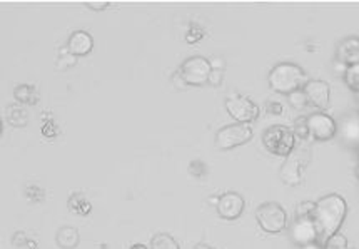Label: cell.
<instances>
[{"label":"cell","mask_w":359,"mask_h":249,"mask_svg":"<svg viewBox=\"0 0 359 249\" xmlns=\"http://www.w3.org/2000/svg\"><path fill=\"white\" fill-rule=\"evenodd\" d=\"M346 216H348V203L341 194L332 192L316 201L313 221L318 229V243L321 246L339 233Z\"/></svg>","instance_id":"obj_1"},{"label":"cell","mask_w":359,"mask_h":249,"mask_svg":"<svg viewBox=\"0 0 359 249\" xmlns=\"http://www.w3.org/2000/svg\"><path fill=\"white\" fill-rule=\"evenodd\" d=\"M268 81L274 93L289 95L296 93V90L303 89L306 82H308V77H306V72L301 65L292 62H281L276 64L271 69Z\"/></svg>","instance_id":"obj_2"},{"label":"cell","mask_w":359,"mask_h":249,"mask_svg":"<svg viewBox=\"0 0 359 249\" xmlns=\"http://www.w3.org/2000/svg\"><path fill=\"white\" fill-rule=\"evenodd\" d=\"M262 146L266 147V151L274 156H291L296 147L294 130L283 124L271 126V128L266 129L264 134H262Z\"/></svg>","instance_id":"obj_3"},{"label":"cell","mask_w":359,"mask_h":249,"mask_svg":"<svg viewBox=\"0 0 359 249\" xmlns=\"http://www.w3.org/2000/svg\"><path fill=\"white\" fill-rule=\"evenodd\" d=\"M256 220L257 224L264 233L269 234H279L287 228V213L281 204L276 201H269V203H262L259 208L256 209Z\"/></svg>","instance_id":"obj_4"},{"label":"cell","mask_w":359,"mask_h":249,"mask_svg":"<svg viewBox=\"0 0 359 249\" xmlns=\"http://www.w3.org/2000/svg\"><path fill=\"white\" fill-rule=\"evenodd\" d=\"M254 137V130L251 124H239V122H234V124L224 126L216 133V139H214V144H216L217 149L221 151H229L234 149V147L244 146Z\"/></svg>","instance_id":"obj_5"},{"label":"cell","mask_w":359,"mask_h":249,"mask_svg":"<svg viewBox=\"0 0 359 249\" xmlns=\"http://www.w3.org/2000/svg\"><path fill=\"white\" fill-rule=\"evenodd\" d=\"M224 106L227 114L233 117L236 122H239V124H251V122L259 117L261 112L259 106L252 99L238 93L227 95Z\"/></svg>","instance_id":"obj_6"},{"label":"cell","mask_w":359,"mask_h":249,"mask_svg":"<svg viewBox=\"0 0 359 249\" xmlns=\"http://www.w3.org/2000/svg\"><path fill=\"white\" fill-rule=\"evenodd\" d=\"M177 72L181 74V77L187 86L201 87L208 84L212 67L209 59L203 58V55H192V58H187L184 60Z\"/></svg>","instance_id":"obj_7"},{"label":"cell","mask_w":359,"mask_h":249,"mask_svg":"<svg viewBox=\"0 0 359 249\" xmlns=\"http://www.w3.org/2000/svg\"><path fill=\"white\" fill-rule=\"evenodd\" d=\"M306 124L311 137L316 141H331L336 134H338V124L326 112H314L306 117Z\"/></svg>","instance_id":"obj_8"},{"label":"cell","mask_w":359,"mask_h":249,"mask_svg":"<svg viewBox=\"0 0 359 249\" xmlns=\"http://www.w3.org/2000/svg\"><path fill=\"white\" fill-rule=\"evenodd\" d=\"M244 208H246V201L239 192L234 191H227L219 196V203L216 206L217 214L226 221H234L243 216Z\"/></svg>","instance_id":"obj_9"},{"label":"cell","mask_w":359,"mask_h":249,"mask_svg":"<svg viewBox=\"0 0 359 249\" xmlns=\"http://www.w3.org/2000/svg\"><path fill=\"white\" fill-rule=\"evenodd\" d=\"M306 164H308V159H303L299 152H292L291 156H287L281 166V171H279L284 184L299 186L303 182Z\"/></svg>","instance_id":"obj_10"},{"label":"cell","mask_w":359,"mask_h":249,"mask_svg":"<svg viewBox=\"0 0 359 249\" xmlns=\"http://www.w3.org/2000/svg\"><path fill=\"white\" fill-rule=\"evenodd\" d=\"M291 239L299 248L318 243V229L313 217H296L291 226Z\"/></svg>","instance_id":"obj_11"},{"label":"cell","mask_w":359,"mask_h":249,"mask_svg":"<svg viewBox=\"0 0 359 249\" xmlns=\"http://www.w3.org/2000/svg\"><path fill=\"white\" fill-rule=\"evenodd\" d=\"M306 97H308L309 104H313L314 107L327 109L331 100V86L327 84L326 81H321V79H311V81L306 82L303 87Z\"/></svg>","instance_id":"obj_12"},{"label":"cell","mask_w":359,"mask_h":249,"mask_svg":"<svg viewBox=\"0 0 359 249\" xmlns=\"http://www.w3.org/2000/svg\"><path fill=\"white\" fill-rule=\"evenodd\" d=\"M67 49L71 51V54L76 55V58L90 54L92 49H94V37H92L89 32H86V30H76V32H72L71 37H69Z\"/></svg>","instance_id":"obj_13"},{"label":"cell","mask_w":359,"mask_h":249,"mask_svg":"<svg viewBox=\"0 0 359 249\" xmlns=\"http://www.w3.org/2000/svg\"><path fill=\"white\" fill-rule=\"evenodd\" d=\"M338 60L348 67L359 64V37H348L339 42Z\"/></svg>","instance_id":"obj_14"},{"label":"cell","mask_w":359,"mask_h":249,"mask_svg":"<svg viewBox=\"0 0 359 249\" xmlns=\"http://www.w3.org/2000/svg\"><path fill=\"white\" fill-rule=\"evenodd\" d=\"M55 241L60 249H76L79 246V241H81V236H79V231L72 228V226H60L57 229Z\"/></svg>","instance_id":"obj_15"},{"label":"cell","mask_w":359,"mask_h":249,"mask_svg":"<svg viewBox=\"0 0 359 249\" xmlns=\"http://www.w3.org/2000/svg\"><path fill=\"white\" fill-rule=\"evenodd\" d=\"M341 135L348 144L358 146L359 144V116L346 117L341 124Z\"/></svg>","instance_id":"obj_16"},{"label":"cell","mask_w":359,"mask_h":249,"mask_svg":"<svg viewBox=\"0 0 359 249\" xmlns=\"http://www.w3.org/2000/svg\"><path fill=\"white\" fill-rule=\"evenodd\" d=\"M6 117L14 128H24V126H27L29 122L25 109L22 106H17V104H8L6 109Z\"/></svg>","instance_id":"obj_17"},{"label":"cell","mask_w":359,"mask_h":249,"mask_svg":"<svg viewBox=\"0 0 359 249\" xmlns=\"http://www.w3.org/2000/svg\"><path fill=\"white\" fill-rule=\"evenodd\" d=\"M14 95H15L17 102L29 104V106H36L37 100H39V94H37L36 87L29 86V84L17 86L15 90H14Z\"/></svg>","instance_id":"obj_18"},{"label":"cell","mask_w":359,"mask_h":249,"mask_svg":"<svg viewBox=\"0 0 359 249\" xmlns=\"http://www.w3.org/2000/svg\"><path fill=\"white\" fill-rule=\"evenodd\" d=\"M67 206L76 214H81V216H89L92 211V204L86 199L84 194H81V192H76V194H72L71 198H69Z\"/></svg>","instance_id":"obj_19"},{"label":"cell","mask_w":359,"mask_h":249,"mask_svg":"<svg viewBox=\"0 0 359 249\" xmlns=\"http://www.w3.org/2000/svg\"><path fill=\"white\" fill-rule=\"evenodd\" d=\"M151 249H181L177 239L168 233H157L151 239Z\"/></svg>","instance_id":"obj_20"},{"label":"cell","mask_w":359,"mask_h":249,"mask_svg":"<svg viewBox=\"0 0 359 249\" xmlns=\"http://www.w3.org/2000/svg\"><path fill=\"white\" fill-rule=\"evenodd\" d=\"M76 64H77L76 55L71 54V51H69L67 47H64V49L60 51L59 59H57L55 69H57V71H65V69L74 67V65H76Z\"/></svg>","instance_id":"obj_21"},{"label":"cell","mask_w":359,"mask_h":249,"mask_svg":"<svg viewBox=\"0 0 359 249\" xmlns=\"http://www.w3.org/2000/svg\"><path fill=\"white\" fill-rule=\"evenodd\" d=\"M286 97H287L289 106H292L294 109H304L309 104V100H308V97H306L303 89L296 90V93L289 94V95H286Z\"/></svg>","instance_id":"obj_22"},{"label":"cell","mask_w":359,"mask_h":249,"mask_svg":"<svg viewBox=\"0 0 359 249\" xmlns=\"http://www.w3.org/2000/svg\"><path fill=\"white\" fill-rule=\"evenodd\" d=\"M187 169H189L191 176H194L198 179H203V177L208 176V164H205L204 161H201V159L191 161L189 168H187Z\"/></svg>","instance_id":"obj_23"},{"label":"cell","mask_w":359,"mask_h":249,"mask_svg":"<svg viewBox=\"0 0 359 249\" xmlns=\"http://www.w3.org/2000/svg\"><path fill=\"white\" fill-rule=\"evenodd\" d=\"M344 79L351 89L359 90V64L348 67V71L344 74Z\"/></svg>","instance_id":"obj_24"},{"label":"cell","mask_w":359,"mask_h":249,"mask_svg":"<svg viewBox=\"0 0 359 249\" xmlns=\"http://www.w3.org/2000/svg\"><path fill=\"white\" fill-rule=\"evenodd\" d=\"M25 196H27L29 201L41 203V201L46 198V191H43L42 187L37 184H27V187H25Z\"/></svg>","instance_id":"obj_25"},{"label":"cell","mask_w":359,"mask_h":249,"mask_svg":"<svg viewBox=\"0 0 359 249\" xmlns=\"http://www.w3.org/2000/svg\"><path fill=\"white\" fill-rule=\"evenodd\" d=\"M314 208H316V203H313V201H303V203L297 204L296 217H313Z\"/></svg>","instance_id":"obj_26"},{"label":"cell","mask_w":359,"mask_h":249,"mask_svg":"<svg viewBox=\"0 0 359 249\" xmlns=\"http://www.w3.org/2000/svg\"><path fill=\"white\" fill-rule=\"evenodd\" d=\"M204 36H205L204 29L199 27L198 24H192L189 30H187V34H186V42L187 43H196V42H199Z\"/></svg>","instance_id":"obj_27"},{"label":"cell","mask_w":359,"mask_h":249,"mask_svg":"<svg viewBox=\"0 0 359 249\" xmlns=\"http://www.w3.org/2000/svg\"><path fill=\"white\" fill-rule=\"evenodd\" d=\"M324 249H349L348 239H346L343 234L338 233L336 236H332L330 241L324 244Z\"/></svg>","instance_id":"obj_28"},{"label":"cell","mask_w":359,"mask_h":249,"mask_svg":"<svg viewBox=\"0 0 359 249\" xmlns=\"http://www.w3.org/2000/svg\"><path fill=\"white\" fill-rule=\"evenodd\" d=\"M266 111L273 116H281L284 112V106H283V102H279V100L271 99V100H268V104H266Z\"/></svg>","instance_id":"obj_29"},{"label":"cell","mask_w":359,"mask_h":249,"mask_svg":"<svg viewBox=\"0 0 359 249\" xmlns=\"http://www.w3.org/2000/svg\"><path fill=\"white\" fill-rule=\"evenodd\" d=\"M222 79H224V71H221V69H212L208 84H211L212 87H219L222 84Z\"/></svg>","instance_id":"obj_30"},{"label":"cell","mask_w":359,"mask_h":249,"mask_svg":"<svg viewBox=\"0 0 359 249\" xmlns=\"http://www.w3.org/2000/svg\"><path fill=\"white\" fill-rule=\"evenodd\" d=\"M109 6H111V2H109V0H87L86 2V7L92 8L94 12L104 11V8H107Z\"/></svg>","instance_id":"obj_31"},{"label":"cell","mask_w":359,"mask_h":249,"mask_svg":"<svg viewBox=\"0 0 359 249\" xmlns=\"http://www.w3.org/2000/svg\"><path fill=\"white\" fill-rule=\"evenodd\" d=\"M294 134H297V135H299V137H303V139L308 137L309 130H308V124H306V117H303V121H297L296 122Z\"/></svg>","instance_id":"obj_32"},{"label":"cell","mask_w":359,"mask_h":249,"mask_svg":"<svg viewBox=\"0 0 359 249\" xmlns=\"http://www.w3.org/2000/svg\"><path fill=\"white\" fill-rule=\"evenodd\" d=\"M42 134L43 135H55V134H59V128H55L54 121H49L47 124L42 126Z\"/></svg>","instance_id":"obj_33"},{"label":"cell","mask_w":359,"mask_h":249,"mask_svg":"<svg viewBox=\"0 0 359 249\" xmlns=\"http://www.w3.org/2000/svg\"><path fill=\"white\" fill-rule=\"evenodd\" d=\"M172 84L176 86L177 89H186V87H187V84H186V82H184V79L181 77V74H179V72H176L172 76Z\"/></svg>","instance_id":"obj_34"},{"label":"cell","mask_w":359,"mask_h":249,"mask_svg":"<svg viewBox=\"0 0 359 249\" xmlns=\"http://www.w3.org/2000/svg\"><path fill=\"white\" fill-rule=\"evenodd\" d=\"M209 62H211V67L212 69H221V71H224V60L222 59H217V58H214V59H211L209 60Z\"/></svg>","instance_id":"obj_35"},{"label":"cell","mask_w":359,"mask_h":249,"mask_svg":"<svg viewBox=\"0 0 359 249\" xmlns=\"http://www.w3.org/2000/svg\"><path fill=\"white\" fill-rule=\"evenodd\" d=\"M299 249H324V246H321L319 243H314V244H308V246H303Z\"/></svg>","instance_id":"obj_36"},{"label":"cell","mask_w":359,"mask_h":249,"mask_svg":"<svg viewBox=\"0 0 359 249\" xmlns=\"http://www.w3.org/2000/svg\"><path fill=\"white\" fill-rule=\"evenodd\" d=\"M129 249H149L146 244H141V243H135V244H133V246H130Z\"/></svg>","instance_id":"obj_37"},{"label":"cell","mask_w":359,"mask_h":249,"mask_svg":"<svg viewBox=\"0 0 359 249\" xmlns=\"http://www.w3.org/2000/svg\"><path fill=\"white\" fill-rule=\"evenodd\" d=\"M194 249H216V248L209 246V244H205V243H199V244H198V246H196Z\"/></svg>","instance_id":"obj_38"},{"label":"cell","mask_w":359,"mask_h":249,"mask_svg":"<svg viewBox=\"0 0 359 249\" xmlns=\"http://www.w3.org/2000/svg\"><path fill=\"white\" fill-rule=\"evenodd\" d=\"M356 174H358V177H359V159H358V164H356Z\"/></svg>","instance_id":"obj_39"},{"label":"cell","mask_w":359,"mask_h":249,"mask_svg":"<svg viewBox=\"0 0 359 249\" xmlns=\"http://www.w3.org/2000/svg\"><path fill=\"white\" fill-rule=\"evenodd\" d=\"M354 249H356V248H354Z\"/></svg>","instance_id":"obj_40"}]
</instances>
